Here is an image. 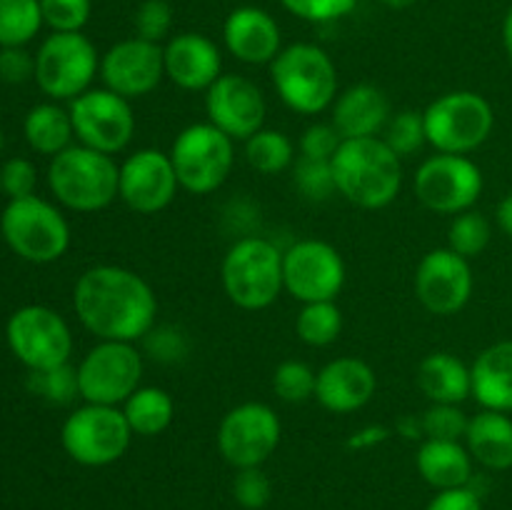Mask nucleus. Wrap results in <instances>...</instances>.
Instances as JSON below:
<instances>
[{"label":"nucleus","mask_w":512,"mask_h":510,"mask_svg":"<svg viewBox=\"0 0 512 510\" xmlns=\"http://www.w3.org/2000/svg\"><path fill=\"white\" fill-rule=\"evenodd\" d=\"M73 308L98 340L138 343L158 325V295L148 280L123 265H93L73 288Z\"/></svg>","instance_id":"nucleus-1"},{"label":"nucleus","mask_w":512,"mask_h":510,"mask_svg":"<svg viewBox=\"0 0 512 510\" xmlns=\"http://www.w3.org/2000/svg\"><path fill=\"white\" fill-rule=\"evenodd\" d=\"M330 163L338 195L363 210L388 208L403 188V160L380 135L343 140Z\"/></svg>","instance_id":"nucleus-2"},{"label":"nucleus","mask_w":512,"mask_h":510,"mask_svg":"<svg viewBox=\"0 0 512 510\" xmlns=\"http://www.w3.org/2000/svg\"><path fill=\"white\" fill-rule=\"evenodd\" d=\"M270 80L285 108L298 115L325 113L340 93L338 68L315 43L285 45L270 63Z\"/></svg>","instance_id":"nucleus-3"},{"label":"nucleus","mask_w":512,"mask_h":510,"mask_svg":"<svg viewBox=\"0 0 512 510\" xmlns=\"http://www.w3.org/2000/svg\"><path fill=\"white\" fill-rule=\"evenodd\" d=\"M120 165L88 145H70L50 158L48 185L60 205L75 213H98L118 200Z\"/></svg>","instance_id":"nucleus-4"},{"label":"nucleus","mask_w":512,"mask_h":510,"mask_svg":"<svg viewBox=\"0 0 512 510\" xmlns=\"http://www.w3.org/2000/svg\"><path fill=\"white\" fill-rule=\"evenodd\" d=\"M220 283L235 308L250 313L270 308L285 290L283 250L260 235L235 240L220 265Z\"/></svg>","instance_id":"nucleus-5"},{"label":"nucleus","mask_w":512,"mask_h":510,"mask_svg":"<svg viewBox=\"0 0 512 510\" xmlns=\"http://www.w3.org/2000/svg\"><path fill=\"white\" fill-rule=\"evenodd\" d=\"M425 135L435 153L468 155L488 143L495 128V110L475 90H450L423 110Z\"/></svg>","instance_id":"nucleus-6"},{"label":"nucleus","mask_w":512,"mask_h":510,"mask_svg":"<svg viewBox=\"0 0 512 510\" xmlns=\"http://www.w3.org/2000/svg\"><path fill=\"white\" fill-rule=\"evenodd\" d=\"M5 243L28 263H55L70 248V225L65 215L38 195L10 200L0 215Z\"/></svg>","instance_id":"nucleus-7"},{"label":"nucleus","mask_w":512,"mask_h":510,"mask_svg":"<svg viewBox=\"0 0 512 510\" xmlns=\"http://www.w3.org/2000/svg\"><path fill=\"white\" fill-rule=\"evenodd\" d=\"M180 188L210 195L223 188L235 165V140L213 123H193L175 135L168 150Z\"/></svg>","instance_id":"nucleus-8"},{"label":"nucleus","mask_w":512,"mask_h":510,"mask_svg":"<svg viewBox=\"0 0 512 510\" xmlns=\"http://www.w3.org/2000/svg\"><path fill=\"white\" fill-rule=\"evenodd\" d=\"M133 440L123 408L83 403L60 428L63 450L85 468H103L123 458Z\"/></svg>","instance_id":"nucleus-9"},{"label":"nucleus","mask_w":512,"mask_h":510,"mask_svg":"<svg viewBox=\"0 0 512 510\" xmlns=\"http://www.w3.org/2000/svg\"><path fill=\"white\" fill-rule=\"evenodd\" d=\"M100 73L95 45L83 33H53L35 53V83L50 100H75Z\"/></svg>","instance_id":"nucleus-10"},{"label":"nucleus","mask_w":512,"mask_h":510,"mask_svg":"<svg viewBox=\"0 0 512 510\" xmlns=\"http://www.w3.org/2000/svg\"><path fill=\"white\" fill-rule=\"evenodd\" d=\"M143 368V353L135 343L98 340L78 363L80 398L83 403L120 408L140 388Z\"/></svg>","instance_id":"nucleus-11"},{"label":"nucleus","mask_w":512,"mask_h":510,"mask_svg":"<svg viewBox=\"0 0 512 510\" xmlns=\"http://www.w3.org/2000/svg\"><path fill=\"white\" fill-rule=\"evenodd\" d=\"M483 170L468 155L435 153L423 160L415 173V198L438 215H458L473 210L483 195Z\"/></svg>","instance_id":"nucleus-12"},{"label":"nucleus","mask_w":512,"mask_h":510,"mask_svg":"<svg viewBox=\"0 0 512 510\" xmlns=\"http://www.w3.org/2000/svg\"><path fill=\"white\" fill-rule=\"evenodd\" d=\"M10 350L28 370H48L70 363L73 333L58 310L48 305H23L5 328Z\"/></svg>","instance_id":"nucleus-13"},{"label":"nucleus","mask_w":512,"mask_h":510,"mask_svg":"<svg viewBox=\"0 0 512 510\" xmlns=\"http://www.w3.org/2000/svg\"><path fill=\"white\" fill-rule=\"evenodd\" d=\"M68 110L80 145L115 158L133 143L138 123H135L133 105L123 95L108 88H90L70 100Z\"/></svg>","instance_id":"nucleus-14"},{"label":"nucleus","mask_w":512,"mask_h":510,"mask_svg":"<svg viewBox=\"0 0 512 510\" xmlns=\"http://www.w3.org/2000/svg\"><path fill=\"white\" fill-rule=\"evenodd\" d=\"M283 425L268 403L245 400L223 415L218 425V450L225 463L240 468H260L278 450Z\"/></svg>","instance_id":"nucleus-15"},{"label":"nucleus","mask_w":512,"mask_h":510,"mask_svg":"<svg viewBox=\"0 0 512 510\" xmlns=\"http://www.w3.org/2000/svg\"><path fill=\"white\" fill-rule=\"evenodd\" d=\"M348 268L335 245L305 238L283 250V285L300 303L335 300L345 288Z\"/></svg>","instance_id":"nucleus-16"},{"label":"nucleus","mask_w":512,"mask_h":510,"mask_svg":"<svg viewBox=\"0 0 512 510\" xmlns=\"http://www.w3.org/2000/svg\"><path fill=\"white\" fill-rule=\"evenodd\" d=\"M415 298L428 313L455 315L470 303L475 288L470 260L450 248H435L420 258L413 278Z\"/></svg>","instance_id":"nucleus-17"},{"label":"nucleus","mask_w":512,"mask_h":510,"mask_svg":"<svg viewBox=\"0 0 512 510\" xmlns=\"http://www.w3.org/2000/svg\"><path fill=\"white\" fill-rule=\"evenodd\" d=\"M98 75L103 80V88L123 98H145L165 78L163 45L150 43L138 35L120 40L100 55Z\"/></svg>","instance_id":"nucleus-18"},{"label":"nucleus","mask_w":512,"mask_h":510,"mask_svg":"<svg viewBox=\"0 0 512 510\" xmlns=\"http://www.w3.org/2000/svg\"><path fill=\"white\" fill-rule=\"evenodd\" d=\"M180 183L173 160L158 148H140L120 163L118 198L138 215H155L168 208Z\"/></svg>","instance_id":"nucleus-19"},{"label":"nucleus","mask_w":512,"mask_h":510,"mask_svg":"<svg viewBox=\"0 0 512 510\" xmlns=\"http://www.w3.org/2000/svg\"><path fill=\"white\" fill-rule=\"evenodd\" d=\"M205 113L208 123L230 135L235 143H245L250 135L265 128L268 103L258 83L245 75L223 73L205 90Z\"/></svg>","instance_id":"nucleus-20"},{"label":"nucleus","mask_w":512,"mask_h":510,"mask_svg":"<svg viewBox=\"0 0 512 510\" xmlns=\"http://www.w3.org/2000/svg\"><path fill=\"white\" fill-rule=\"evenodd\" d=\"M378 390V375L365 360L343 355L333 358L318 370L315 400L328 413L348 415L363 410Z\"/></svg>","instance_id":"nucleus-21"},{"label":"nucleus","mask_w":512,"mask_h":510,"mask_svg":"<svg viewBox=\"0 0 512 510\" xmlns=\"http://www.w3.org/2000/svg\"><path fill=\"white\" fill-rule=\"evenodd\" d=\"M165 78L188 93L208 90L223 75V53L203 33H178L163 45Z\"/></svg>","instance_id":"nucleus-22"},{"label":"nucleus","mask_w":512,"mask_h":510,"mask_svg":"<svg viewBox=\"0 0 512 510\" xmlns=\"http://www.w3.org/2000/svg\"><path fill=\"white\" fill-rule=\"evenodd\" d=\"M223 43L240 63L270 65L283 50V33L268 10L240 5L225 18Z\"/></svg>","instance_id":"nucleus-23"},{"label":"nucleus","mask_w":512,"mask_h":510,"mask_svg":"<svg viewBox=\"0 0 512 510\" xmlns=\"http://www.w3.org/2000/svg\"><path fill=\"white\" fill-rule=\"evenodd\" d=\"M390 115L393 110L388 95L373 83H355L340 90L335 103L330 105V123L338 128L343 140L378 138Z\"/></svg>","instance_id":"nucleus-24"},{"label":"nucleus","mask_w":512,"mask_h":510,"mask_svg":"<svg viewBox=\"0 0 512 510\" xmlns=\"http://www.w3.org/2000/svg\"><path fill=\"white\" fill-rule=\"evenodd\" d=\"M473 398L483 408L512 413V340L488 345L470 365Z\"/></svg>","instance_id":"nucleus-25"},{"label":"nucleus","mask_w":512,"mask_h":510,"mask_svg":"<svg viewBox=\"0 0 512 510\" xmlns=\"http://www.w3.org/2000/svg\"><path fill=\"white\" fill-rule=\"evenodd\" d=\"M415 468L435 490L465 488L473 478V455L460 440L425 438L415 455Z\"/></svg>","instance_id":"nucleus-26"},{"label":"nucleus","mask_w":512,"mask_h":510,"mask_svg":"<svg viewBox=\"0 0 512 510\" xmlns=\"http://www.w3.org/2000/svg\"><path fill=\"white\" fill-rule=\"evenodd\" d=\"M420 393L430 403L460 405L473 395V375L470 368L453 353H430L420 360L418 373H415Z\"/></svg>","instance_id":"nucleus-27"},{"label":"nucleus","mask_w":512,"mask_h":510,"mask_svg":"<svg viewBox=\"0 0 512 510\" xmlns=\"http://www.w3.org/2000/svg\"><path fill=\"white\" fill-rule=\"evenodd\" d=\"M465 448L475 463L488 470L512 468V418L500 410L483 408L473 415L465 433Z\"/></svg>","instance_id":"nucleus-28"},{"label":"nucleus","mask_w":512,"mask_h":510,"mask_svg":"<svg viewBox=\"0 0 512 510\" xmlns=\"http://www.w3.org/2000/svg\"><path fill=\"white\" fill-rule=\"evenodd\" d=\"M23 133L35 153L55 158V155L73 145L75 130L73 120H70V110L60 108L58 103L33 105L25 115Z\"/></svg>","instance_id":"nucleus-29"},{"label":"nucleus","mask_w":512,"mask_h":510,"mask_svg":"<svg viewBox=\"0 0 512 510\" xmlns=\"http://www.w3.org/2000/svg\"><path fill=\"white\" fill-rule=\"evenodd\" d=\"M120 408L133 435H143V438L165 433L175 420L173 395L158 385H140Z\"/></svg>","instance_id":"nucleus-30"},{"label":"nucleus","mask_w":512,"mask_h":510,"mask_svg":"<svg viewBox=\"0 0 512 510\" xmlns=\"http://www.w3.org/2000/svg\"><path fill=\"white\" fill-rule=\"evenodd\" d=\"M295 158V143L283 130L263 128L245 140V160L263 175H278L293 168Z\"/></svg>","instance_id":"nucleus-31"},{"label":"nucleus","mask_w":512,"mask_h":510,"mask_svg":"<svg viewBox=\"0 0 512 510\" xmlns=\"http://www.w3.org/2000/svg\"><path fill=\"white\" fill-rule=\"evenodd\" d=\"M295 333L310 348H328L343 333V310L335 300H320V303H303Z\"/></svg>","instance_id":"nucleus-32"},{"label":"nucleus","mask_w":512,"mask_h":510,"mask_svg":"<svg viewBox=\"0 0 512 510\" xmlns=\"http://www.w3.org/2000/svg\"><path fill=\"white\" fill-rule=\"evenodd\" d=\"M43 23L40 0H0V48H25Z\"/></svg>","instance_id":"nucleus-33"},{"label":"nucleus","mask_w":512,"mask_h":510,"mask_svg":"<svg viewBox=\"0 0 512 510\" xmlns=\"http://www.w3.org/2000/svg\"><path fill=\"white\" fill-rule=\"evenodd\" d=\"M490 238H493V225L480 210H465L450 220L448 248L463 258H478L490 245Z\"/></svg>","instance_id":"nucleus-34"},{"label":"nucleus","mask_w":512,"mask_h":510,"mask_svg":"<svg viewBox=\"0 0 512 510\" xmlns=\"http://www.w3.org/2000/svg\"><path fill=\"white\" fill-rule=\"evenodd\" d=\"M380 138L385 140L390 150L398 155L400 160L413 158L425 143H428V135H425V120L423 110H400V113L390 115L388 125L380 133Z\"/></svg>","instance_id":"nucleus-35"},{"label":"nucleus","mask_w":512,"mask_h":510,"mask_svg":"<svg viewBox=\"0 0 512 510\" xmlns=\"http://www.w3.org/2000/svg\"><path fill=\"white\" fill-rule=\"evenodd\" d=\"M28 388L40 400H48L53 405H68L75 398H80L78 368L65 363L48 370H30Z\"/></svg>","instance_id":"nucleus-36"},{"label":"nucleus","mask_w":512,"mask_h":510,"mask_svg":"<svg viewBox=\"0 0 512 510\" xmlns=\"http://www.w3.org/2000/svg\"><path fill=\"white\" fill-rule=\"evenodd\" d=\"M293 183L300 190V195L305 200H313V203H325V200H330L338 193L330 160L298 155L293 163Z\"/></svg>","instance_id":"nucleus-37"},{"label":"nucleus","mask_w":512,"mask_h":510,"mask_svg":"<svg viewBox=\"0 0 512 510\" xmlns=\"http://www.w3.org/2000/svg\"><path fill=\"white\" fill-rule=\"evenodd\" d=\"M318 373L303 360H283L273 370V393L283 403H305L315 398Z\"/></svg>","instance_id":"nucleus-38"},{"label":"nucleus","mask_w":512,"mask_h":510,"mask_svg":"<svg viewBox=\"0 0 512 510\" xmlns=\"http://www.w3.org/2000/svg\"><path fill=\"white\" fill-rule=\"evenodd\" d=\"M468 423L470 418L463 413V408L448 403H430V408L420 418L423 438L430 440H465Z\"/></svg>","instance_id":"nucleus-39"},{"label":"nucleus","mask_w":512,"mask_h":510,"mask_svg":"<svg viewBox=\"0 0 512 510\" xmlns=\"http://www.w3.org/2000/svg\"><path fill=\"white\" fill-rule=\"evenodd\" d=\"M43 20L53 33H83L93 0H40Z\"/></svg>","instance_id":"nucleus-40"},{"label":"nucleus","mask_w":512,"mask_h":510,"mask_svg":"<svg viewBox=\"0 0 512 510\" xmlns=\"http://www.w3.org/2000/svg\"><path fill=\"white\" fill-rule=\"evenodd\" d=\"M135 35L150 43H163L173 28V8L168 0H143L133 15Z\"/></svg>","instance_id":"nucleus-41"},{"label":"nucleus","mask_w":512,"mask_h":510,"mask_svg":"<svg viewBox=\"0 0 512 510\" xmlns=\"http://www.w3.org/2000/svg\"><path fill=\"white\" fill-rule=\"evenodd\" d=\"M233 498L245 510H263L273 498V485L263 468H240L233 478Z\"/></svg>","instance_id":"nucleus-42"},{"label":"nucleus","mask_w":512,"mask_h":510,"mask_svg":"<svg viewBox=\"0 0 512 510\" xmlns=\"http://www.w3.org/2000/svg\"><path fill=\"white\" fill-rule=\"evenodd\" d=\"M288 13L308 23H333L355 10L358 0H280Z\"/></svg>","instance_id":"nucleus-43"},{"label":"nucleus","mask_w":512,"mask_h":510,"mask_svg":"<svg viewBox=\"0 0 512 510\" xmlns=\"http://www.w3.org/2000/svg\"><path fill=\"white\" fill-rule=\"evenodd\" d=\"M145 350L160 363H178L188 355V340L175 325H155L143 338Z\"/></svg>","instance_id":"nucleus-44"},{"label":"nucleus","mask_w":512,"mask_h":510,"mask_svg":"<svg viewBox=\"0 0 512 510\" xmlns=\"http://www.w3.org/2000/svg\"><path fill=\"white\" fill-rule=\"evenodd\" d=\"M343 135L338 133L333 123H313L303 130L300 135L298 150L305 158H318V160H333L338 153Z\"/></svg>","instance_id":"nucleus-45"},{"label":"nucleus","mask_w":512,"mask_h":510,"mask_svg":"<svg viewBox=\"0 0 512 510\" xmlns=\"http://www.w3.org/2000/svg\"><path fill=\"white\" fill-rule=\"evenodd\" d=\"M0 180H3V193L10 200L28 198V195H35L38 170H35V165L28 158H10L0 168Z\"/></svg>","instance_id":"nucleus-46"},{"label":"nucleus","mask_w":512,"mask_h":510,"mask_svg":"<svg viewBox=\"0 0 512 510\" xmlns=\"http://www.w3.org/2000/svg\"><path fill=\"white\" fill-rule=\"evenodd\" d=\"M28 78H35V55L25 48H0V80L20 85Z\"/></svg>","instance_id":"nucleus-47"},{"label":"nucleus","mask_w":512,"mask_h":510,"mask_svg":"<svg viewBox=\"0 0 512 510\" xmlns=\"http://www.w3.org/2000/svg\"><path fill=\"white\" fill-rule=\"evenodd\" d=\"M425 510H483V503H480V495L465 485V488L438 490Z\"/></svg>","instance_id":"nucleus-48"},{"label":"nucleus","mask_w":512,"mask_h":510,"mask_svg":"<svg viewBox=\"0 0 512 510\" xmlns=\"http://www.w3.org/2000/svg\"><path fill=\"white\" fill-rule=\"evenodd\" d=\"M495 220H498V228L512 240V193L505 195L498 203V208H495Z\"/></svg>","instance_id":"nucleus-49"},{"label":"nucleus","mask_w":512,"mask_h":510,"mask_svg":"<svg viewBox=\"0 0 512 510\" xmlns=\"http://www.w3.org/2000/svg\"><path fill=\"white\" fill-rule=\"evenodd\" d=\"M503 45H505V53H508V60L512 63V8L508 10L503 20Z\"/></svg>","instance_id":"nucleus-50"},{"label":"nucleus","mask_w":512,"mask_h":510,"mask_svg":"<svg viewBox=\"0 0 512 510\" xmlns=\"http://www.w3.org/2000/svg\"><path fill=\"white\" fill-rule=\"evenodd\" d=\"M383 5H388L390 10H405L415 5V0H383Z\"/></svg>","instance_id":"nucleus-51"},{"label":"nucleus","mask_w":512,"mask_h":510,"mask_svg":"<svg viewBox=\"0 0 512 510\" xmlns=\"http://www.w3.org/2000/svg\"><path fill=\"white\" fill-rule=\"evenodd\" d=\"M0 150H3V130H0Z\"/></svg>","instance_id":"nucleus-52"},{"label":"nucleus","mask_w":512,"mask_h":510,"mask_svg":"<svg viewBox=\"0 0 512 510\" xmlns=\"http://www.w3.org/2000/svg\"><path fill=\"white\" fill-rule=\"evenodd\" d=\"M0 195H3V180H0Z\"/></svg>","instance_id":"nucleus-53"}]
</instances>
